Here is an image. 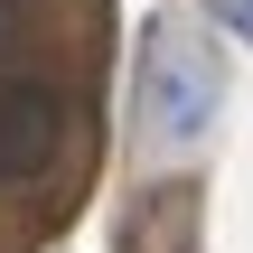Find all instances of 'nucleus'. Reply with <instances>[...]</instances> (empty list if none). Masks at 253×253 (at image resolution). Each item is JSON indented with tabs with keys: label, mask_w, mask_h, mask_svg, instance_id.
I'll use <instances>...</instances> for the list:
<instances>
[{
	"label": "nucleus",
	"mask_w": 253,
	"mask_h": 253,
	"mask_svg": "<svg viewBox=\"0 0 253 253\" xmlns=\"http://www.w3.org/2000/svg\"><path fill=\"white\" fill-rule=\"evenodd\" d=\"M207 9H216V19H225V28H235V38L253 47V0H207Z\"/></svg>",
	"instance_id": "3"
},
{
	"label": "nucleus",
	"mask_w": 253,
	"mask_h": 253,
	"mask_svg": "<svg viewBox=\"0 0 253 253\" xmlns=\"http://www.w3.org/2000/svg\"><path fill=\"white\" fill-rule=\"evenodd\" d=\"M9 28H19V0H0V47H9Z\"/></svg>",
	"instance_id": "4"
},
{
	"label": "nucleus",
	"mask_w": 253,
	"mask_h": 253,
	"mask_svg": "<svg viewBox=\"0 0 253 253\" xmlns=\"http://www.w3.org/2000/svg\"><path fill=\"white\" fill-rule=\"evenodd\" d=\"M216 113H225V66H216V47L197 38V28H150L141 38V131L160 141V150H197L207 131H216Z\"/></svg>",
	"instance_id": "1"
},
{
	"label": "nucleus",
	"mask_w": 253,
	"mask_h": 253,
	"mask_svg": "<svg viewBox=\"0 0 253 253\" xmlns=\"http://www.w3.org/2000/svg\"><path fill=\"white\" fill-rule=\"evenodd\" d=\"M66 150V103L47 75H0V188L47 178V160Z\"/></svg>",
	"instance_id": "2"
}]
</instances>
